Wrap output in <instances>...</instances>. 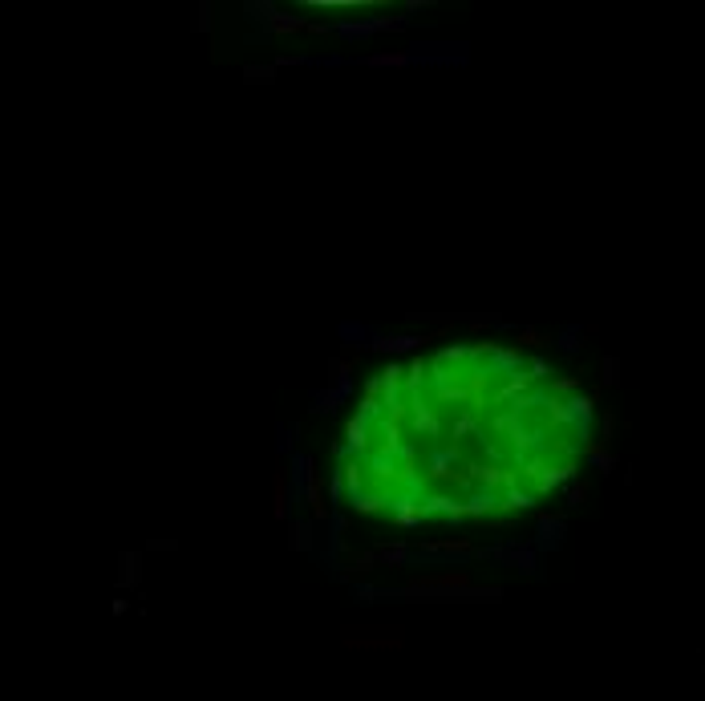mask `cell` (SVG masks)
<instances>
[{
	"mask_svg": "<svg viewBox=\"0 0 705 701\" xmlns=\"http://www.w3.org/2000/svg\"><path fill=\"white\" fill-rule=\"evenodd\" d=\"M426 341H434V337H389V333H373V337L365 341V349L385 353V357H401V353L422 349Z\"/></svg>",
	"mask_w": 705,
	"mask_h": 701,
	"instance_id": "6da1fadb",
	"label": "cell"
},
{
	"mask_svg": "<svg viewBox=\"0 0 705 701\" xmlns=\"http://www.w3.org/2000/svg\"><path fill=\"white\" fill-rule=\"evenodd\" d=\"M409 426H413V434H422V438H442V418L434 414V406L430 402H422V397H409Z\"/></svg>",
	"mask_w": 705,
	"mask_h": 701,
	"instance_id": "7a4b0ae2",
	"label": "cell"
},
{
	"mask_svg": "<svg viewBox=\"0 0 705 701\" xmlns=\"http://www.w3.org/2000/svg\"><path fill=\"white\" fill-rule=\"evenodd\" d=\"M369 430H373V421L361 418V414H352L349 426H345V438H349V442H340V446H345V454H361V450L369 446Z\"/></svg>",
	"mask_w": 705,
	"mask_h": 701,
	"instance_id": "3957f363",
	"label": "cell"
},
{
	"mask_svg": "<svg viewBox=\"0 0 705 701\" xmlns=\"http://www.w3.org/2000/svg\"><path fill=\"white\" fill-rule=\"evenodd\" d=\"M389 507H394V523H397V527H418V523L426 519L422 507H418V499H409V495L389 499Z\"/></svg>",
	"mask_w": 705,
	"mask_h": 701,
	"instance_id": "277c9868",
	"label": "cell"
},
{
	"mask_svg": "<svg viewBox=\"0 0 705 701\" xmlns=\"http://www.w3.org/2000/svg\"><path fill=\"white\" fill-rule=\"evenodd\" d=\"M272 515H276L280 523L292 515V499H288V475H284V470H276V478H272Z\"/></svg>",
	"mask_w": 705,
	"mask_h": 701,
	"instance_id": "5b68a950",
	"label": "cell"
},
{
	"mask_svg": "<svg viewBox=\"0 0 705 701\" xmlns=\"http://www.w3.org/2000/svg\"><path fill=\"white\" fill-rule=\"evenodd\" d=\"M494 507H499V495L494 491H470V499L462 503V511L470 519H482V515H491Z\"/></svg>",
	"mask_w": 705,
	"mask_h": 701,
	"instance_id": "8992f818",
	"label": "cell"
},
{
	"mask_svg": "<svg viewBox=\"0 0 705 701\" xmlns=\"http://www.w3.org/2000/svg\"><path fill=\"white\" fill-rule=\"evenodd\" d=\"M454 458H458L454 450H430V466H426V475H430V478H450L454 475V470H450Z\"/></svg>",
	"mask_w": 705,
	"mask_h": 701,
	"instance_id": "52a82bcc",
	"label": "cell"
},
{
	"mask_svg": "<svg viewBox=\"0 0 705 701\" xmlns=\"http://www.w3.org/2000/svg\"><path fill=\"white\" fill-rule=\"evenodd\" d=\"M268 28H272V33H304V28H309V21H304V16H292V13H280V9H276V16L268 21Z\"/></svg>",
	"mask_w": 705,
	"mask_h": 701,
	"instance_id": "ba28073f",
	"label": "cell"
},
{
	"mask_svg": "<svg viewBox=\"0 0 705 701\" xmlns=\"http://www.w3.org/2000/svg\"><path fill=\"white\" fill-rule=\"evenodd\" d=\"M352 507L361 511V515H373V511H381V507H389V495H373V491H361L357 499H352Z\"/></svg>",
	"mask_w": 705,
	"mask_h": 701,
	"instance_id": "9c48e42d",
	"label": "cell"
},
{
	"mask_svg": "<svg viewBox=\"0 0 705 701\" xmlns=\"http://www.w3.org/2000/svg\"><path fill=\"white\" fill-rule=\"evenodd\" d=\"M531 503H535V495L519 491V487H507V495L499 499V507H503V511H523V507H531Z\"/></svg>",
	"mask_w": 705,
	"mask_h": 701,
	"instance_id": "30bf717a",
	"label": "cell"
},
{
	"mask_svg": "<svg viewBox=\"0 0 705 701\" xmlns=\"http://www.w3.org/2000/svg\"><path fill=\"white\" fill-rule=\"evenodd\" d=\"M304 9H373V0H300Z\"/></svg>",
	"mask_w": 705,
	"mask_h": 701,
	"instance_id": "8fae6325",
	"label": "cell"
},
{
	"mask_svg": "<svg viewBox=\"0 0 705 701\" xmlns=\"http://www.w3.org/2000/svg\"><path fill=\"white\" fill-rule=\"evenodd\" d=\"M333 33H340L345 41H361V37H369L373 28H369V21H340V25L333 28Z\"/></svg>",
	"mask_w": 705,
	"mask_h": 701,
	"instance_id": "7c38bea8",
	"label": "cell"
},
{
	"mask_svg": "<svg viewBox=\"0 0 705 701\" xmlns=\"http://www.w3.org/2000/svg\"><path fill=\"white\" fill-rule=\"evenodd\" d=\"M369 28L373 33H401V28H409L406 16H369Z\"/></svg>",
	"mask_w": 705,
	"mask_h": 701,
	"instance_id": "4fadbf2b",
	"label": "cell"
},
{
	"mask_svg": "<svg viewBox=\"0 0 705 701\" xmlns=\"http://www.w3.org/2000/svg\"><path fill=\"white\" fill-rule=\"evenodd\" d=\"M413 57L409 53H369L365 65H385V70H394V65H409Z\"/></svg>",
	"mask_w": 705,
	"mask_h": 701,
	"instance_id": "5bb4252c",
	"label": "cell"
},
{
	"mask_svg": "<svg viewBox=\"0 0 705 701\" xmlns=\"http://www.w3.org/2000/svg\"><path fill=\"white\" fill-rule=\"evenodd\" d=\"M272 77H276V65H248L243 70V82H252V85H268Z\"/></svg>",
	"mask_w": 705,
	"mask_h": 701,
	"instance_id": "9a60e30c",
	"label": "cell"
},
{
	"mask_svg": "<svg viewBox=\"0 0 705 701\" xmlns=\"http://www.w3.org/2000/svg\"><path fill=\"white\" fill-rule=\"evenodd\" d=\"M466 357H474V353H470V349H462V345H450V349H442V353H438L434 361H438V365H446V369H450V365L466 361Z\"/></svg>",
	"mask_w": 705,
	"mask_h": 701,
	"instance_id": "2e32d148",
	"label": "cell"
},
{
	"mask_svg": "<svg viewBox=\"0 0 705 701\" xmlns=\"http://www.w3.org/2000/svg\"><path fill=\"white\" fill-rule=\"evenodd\" d=\"M373 556H377V563H389V568H401V563H406V547H377Z\"/></svg>",
	"mask_w": 705,
	"mask_h": 701,
	"instance_id": "e0dca14e",
	"label": "cell"
},
{
	"mask_svg": "<svg viewBox=\"0 0 705 701\" xmlns=\"http://www.w3.org/2000/svg\"><path fill=\"white\" fill-rule=\"evenodd\" d=\"M426 551H458V556H466L470 543L466 539H434V543H426Z\"/></svg>",
	"mask_w": 705,
	"mask_h": 701,
	"instance_id": "ac0fdd59",
	"label": "cell"
},
{
	"mask_svg": "<svg viewBox=\"0 0 705 701\" xmlns=\"http://www.w3.org/2000/svg\"><path fill=\"white\" fill-rule=\"evenodd\" d=\"M564 531V519H539V535H543V543H555Z\"/></svg>",
	"mask_w": 705,
	"mask_h": 701,
	"instance_id": "d6986e66",
	"label": "cell"
},
{
	"mask_svg": "<svg viewBox=\"0 0 705 701\" xmlns=\"http://www.w3.org/2000/svg\"><path fill=\"white\" fill-rule=\"evenodd\" d=\"M373 475H377V478H394V458H389L385 450L373 458Z\"/></svg>",
	"mask_w": 705,
	"mask_h": 701,
	"instance_id": "ffe728a7",
	"label": "cell"
},
{
	"mask_svg": "<svg viewBox=\"0 0 705 701\" xmlns=\"http://www.w3.org/2000/svg\"><path fill=\"white\" fill-rule=\"evenodd\" d=\"M470 430H474V418H470V414H462V418H458V421L450 426V438H454V442H462V438L470 434Z\"/></svg>",
	"mask_w": 705,
	"mask_h": 701,
	"instance_id": "44dd1931",
	"label": "cell"
},
{
	"mask_svg": "<svg viewBox=\"0 0 705 701\" xmlns=\"http://www.w3.org/2000/svg\"><path fill=\"white\" fill-rule=\"evenodd\" d=\"M337 402H340V397H333V393H316V406H312V409H316V414H333V409H337Z\"/></svg>",
	"mask_w": 705,
	"mask_h": 701,
	"instance_id": "7402d4cb",
	"label": "cell"
},
{
	"mask_svg": "<svg viewBox=\"0 0 705 701\" xmlns=\"http://www.w3.org/2000/svg\"><path fill=\"white\" fill-rule=\"evenodd\" d=\"M548 373H551V369H548V361H539V357H535L531 365H527V377H548Z\"/></svg>",
	"mask_w": 705,
	"mask_h": 701,
	"instance_id": "603a6c76",
	"label": "cell"
},
{
	"mask_svg": "<svg viewBox=\"0 0 705 701\" xmlns=\"http://www.w3.org/2000/svg\"><path fill=\"white\" fill-rule=\"evenodd\" d=\"M588 454H592V463L600 470H612V454H604V450H588Z\"/></svg>",
	"mask_w": 705,
	"mask_h": 701,
	"instance_id": "cb8c5ba5",
	"label": "cell"
},
{
	"mask_svg": "<svg viewBox=\"0 0 705 701\" xmlns=\"http://www.w3.org/2000/svg\"><path fill=\"white\" fill-rule=\"evenodd\" d=\"M519 345H543V337H539L535 329H527V333H519Z\"/></svg>",
	"mask_w": 705,
	"mask_h": 701,
	"instance_id": "d4e9b609",
	"label": "cell"
},
{
	"mask_svg": "<svg viewBox=\"0 0 705 701\" xmlns=\"http://www.w3.org/2000/svg\"><path fill=\"white\" fill-rule=\"evenodd\" d=\"M426 4H430V0H406V21H409L413 13H422Z\"/></svg>",
	"mask_w": 705,
	"mask_h": 701,
	"instance_id": "484cf974",
	"label": "cell"
},
{
	"mask_svg": "<svg viewBox=\"0 0 705 701\" xmlns=\"http://www.w3.org/2000/svg\"><path fill=\"white\" fill-rule=\"evenodd\" d=\"M365 397H381V377H369L365 381Z\"/></svg>",
	"mask_w": 705,
	"mask_h": 701,
	"instance_id": "4316f807",
	"label": "cell"
},
{
	"mask_svg": "<svg viewBox=\"0 0 705 701\" xmlns=\"http://www.w3.org/2000/svg\"><path fill=\"white\" fill-rule=\"evenodd\" d=\"M195 28H207V4H199V9H195Z\"/></svg>",
	"mask_w": 705,
	"mask_h": 701,
	"instance_id": "83f0119b",
	"label": "cell"
},
{
	"mask_svg": "<svg viewBox=\"0 0 705 701\" xmlns=\"http://www.w3.org/2000/svg\"><path fill=\"white\" fill-rule=\"evenodd\" d=\"M579 499H584V487H572V491H567V503L576 507V503H579Z\"/></svg>",
	"mask_w": 705,
	"mask_h": 701,
	"instance_id": "f1b7e54d",
	"label": "cell"
}]
</instances>
